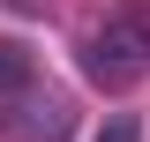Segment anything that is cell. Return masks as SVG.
Returning a JSON list of instances; mask_svg holds the SVG:
<instances>
[{"instance_id": "1", "label": "cell", "mask_w": 150, "mask_h": 142, "mask_svg": "<svg viewBox=\"0 0 150 142\" xmlns=\"http://www.w3.org/2000/svg\"><path fill=\"white\" fill-rule=\"evenodd\" d=\"M75 53H83V75L98 90H135L150 75V0H120L105 22L83 30Z\"/></svg>"}, {"instance_id": "2", "label": "cell", "mask_w": 150, "mask_h": 142, "mask_svg": "<svg viewBox=\"0 0 150 142\" xmlns=\"http://www.w3.org/2000/svg\"><path fill=\"white\" fill-rule=\"evenodd\" d=\"M0 135L8 142H68L75 135V105L60 97V90H23V97H8V112H0Z\"/></svg>"}, {"instance_id": "3", "label": "cell", "mask_w": 150, "mask_h": 142, "mask_svg": "<svg viewBox=\"0 0 150 142\" xmlns=\"http://www.w3.org/2000/svg\"><path fill=\"white\" fill-rule=\"evenodd\" d=\"M30 82H38V60H30V45L0 37V105H8V97H23Z\"/></svg>"}, {"instance_id": "4", "label": "cell", "mask_w": 150, "mask_h": 142, "mask_svg": "<svg viewBox=\"0 0 150 142\" xmlns=\"http://www.w3.org/2000/svg\"><path fill=\"white\" fill-rule=\"evenodd\" d=\"M98 142H143V127H135V112H112V120L98 127Z\"/></svg>"}, {"instance_id": "5", "label": "cell", "mask_w": 150, "mask_h": 142, "mask_svg": "<svg viewBox=\"0 0 150 142\" xmlns=\"http://www.w3.org/2000/svg\"><path fill=\"white\" fill-rule=\"evenodd\" d=\"M0 8H15V15H45L53 0H0Z\"/></svg>"}]
</instances>
